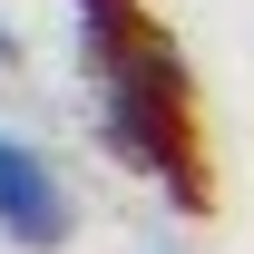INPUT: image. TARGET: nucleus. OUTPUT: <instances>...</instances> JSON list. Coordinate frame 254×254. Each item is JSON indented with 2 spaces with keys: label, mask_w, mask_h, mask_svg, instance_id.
I'll return each instance as SVG.
<instances>
[{
  "label": "nucleus",
  "mask_w": 254,
  "mask_h": 254,
  "mask_svg": "<svg viewBox=\"0 0 254 254\" xmlns=\"http://www.w3.org/2000/svg\"><path fill=\"white\" fill-rule=\"evenodd\" d=\"M78 10V68L98 88V137L108 157L137 166L147 186L195 195V137H186V88H176V59H166L157 20L137 0H68Z\"/></svg>",
  "instance_id": "nucleus-1"
},
{
  "label": "nucleus",
  "mask_w": 254,
  "mask_h": 254,
  "mask_svg": "<svg viewBox=\"0 0 254 254\" xmlns=\"http://www.w3.org/2000/svg\"><path fill=\"white\" fill-rule=\"evenodd\" d=\"M78 235V195L49 157H39L30 137H10L0 127V245L10 254H59Z\"/></svg>",
  "instance_id": "nucleus-2"
}]
</instances>
